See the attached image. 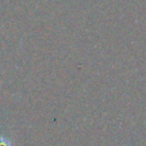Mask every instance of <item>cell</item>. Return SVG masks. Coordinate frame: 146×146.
I'll use <instances>...</instances> for the list:
<instances>
[{
    "label": "cell",
    "instance_id": "cell-1",
    "mask_svg": "<svg viewBox=\"0 0 146 146\" xmlns=\"http://www.w3.org/2000/svg\"><path fill=\"white\" fill-rule=\"evenodd\" d=\"M0 146H13L11 141L7 137H0Z\"/></svg>",
    "mask_w": 146,
    "mask_h": 146
}]
</instances>
